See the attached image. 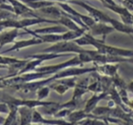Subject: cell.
Returning <instances> with one entry per match:
<instances>
[{
    "label": "cell",
    "instance_id": "1",
    "mask_svg": "<svg viewBox=\"0 0 133 125\" xmlns=\"http://www.w3.org/2000/svg\"><path fill=\"white\" fill-rule=\"evenodd\" d=\"M71 3L81 6L82 8L85 9L89 14V15L94 18L96 22H103V23H107V24H110L112 17H110L109 15L105 14L104 11H100L98 9L94 8V7L87 4V3L83 2V1H80V0H71Z\"/></svg>",
    "mask_w": 133,
    "mask_h": 125
},
{
    "label": "cell",
    "instance_id": "2",
    "mask_svg": "<svg viewBox=\"0 0 133 125\" xmlns=\"http://www.w3.org/2000/svg\"><path fill=\"white\" fill-rule=\"evenodd\" d=\"M88 50H85L83 48L80 47L76 42H69L64 41L57 43L52 47L47 49V52H53V53H63V52H71V53H82L87 52Z\"/></svg>",
    "mask_w": 133,
    "mask_h": 125
},
{
    "label": "cell",
    "instance_id": "3",
    "mask_svg": "<svg viewBox=\"0 0 133 125\" xmlns=\"http://www.w3.org/2000/svg\"><path fill=\"white\" fill-rule=\"evenodd\" d=\"M114 31V28L109 24L103 22H96L93 26H91L89 28V32L92 36H102L103 35V40L105 39V36L109 34L110 33Z\"/></svg>",
    "mask_w": 133,
    "mask_h": 125
},
{
    "label": "cell",
    "instance_id": "4",
    "mask_svg": "<svg viewBox=\"0 0 133 125\" xmlns=\"http://www.w3.org/2000/svg\"><path fill=\"white\" fill-rule=\"evenodd\" d=\"M97 71L100 73H102L103 75H108V76H114L115 75H117V71L119 68L118 63H107V64H101V65H96Z\"/></svg>",
    "mask_w": 133,
    "mask_h": 125
},
{
    "label": "cell",
    "instance_id": "5",
    "mask_svg": "<svg viewBox=\"0 0 133 125\" xmlns=\"http://www.w3.org/2000/svg\"><path fill=\"white\" fill-rule=\"evenodd\" d=\"M108 96H109L108 92H102V93H100L99 94H93V96L89 99L88 103H87L86 108H85V112H86V113H89V112L93 111L94 108L96 107V105H97V103L99 102L100 100L105 99Z\"/></svg>",
    "mask_w": 133,
    "mask_h": 125
},
{
    "label": "cell",
    "instance_id": "6",
    "mask_svg": "<svg viewBox=\"0 0 133 125\" xmlns=\"http://www.w3.org/2000/svg\"><path fill=\"white\" fill-rule=\"evenodd\" d=\"M127 88H128V91H130V92L133 94V81H131L130 83L128 84V86H127Z\"/></svg>",
    "mask_w": 133,
    "mask_h": 125
},
{
    "label": "cell",
    "instance_id": "7",
    "mask_svg": "<svg viewBox=\"0 0 133 125\" xmlns=\"http://www.w3.org/2000/svg\"><path fill=\"white\" fill-rule=\"evenodd\" d=\"M129 36H130V38L133 40V35H132V34H129Z\"/></svg>",
    "mask_w": 133,
    "mask_h": 125
}]
</instances>
